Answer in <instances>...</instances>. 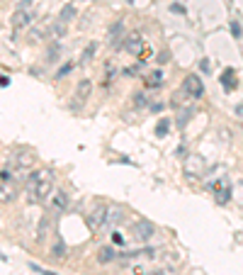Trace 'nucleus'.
Wrapping results in <instances>:
<instances>
[{
    "mask_svg": "<svg viewBox=\"0 0 243 275\" xmlns=\"http://www.w3.org/2000/svg\"><path fill=\"white\" fill-rule=\"evenodd\" d=\"M204 168H207V163H204V158L199 154H192L185 158V176L188 178H199L204 176Z\"/></svg>",
    "mask_w": 243,
    "mask_h": 275,
    "instance_id": "4",
    "label": "nucleus"
},
{
    "mask_svg": "<svg viewBox=\"0 0 243 275\" xmlns=\"http://www.w3.org/2000/svg\"><path fill=\"white\" fill-rule=\"evenodd\" d=\"M105 217H107V205L98 202V205L93 207V212L88 214L90 229H102V227H105Z\"/></svg>",
    "mask_w": 243,
    "mask_h": 275,
    "instance_id": "6",
    "label": "nucleus"
},
{
    "mask_svg": "<svg viewBox=\"0 0 243 275\" xmlns=\"http://www.w3.org/2000/svg\"><path fill=\"white\" fill-rule=\"evenodd\" d=\"M71 71H73V64H66V66H61L58 71H56V78L61 80V78H66L68 73H71Z\"/></svg>",
    "mask_w": 243,
    "mask_h": 275,
    "instance_id": "27",
    "label": "nucleus"
},
{
    "mask_svg": "<svg viewBox=\"0 0 243 275\" xmlns=\"http://www.w3.org/2000/svg\"><path fill=\"white\" fill-rule=\"evenodd\" d=\"M233 112H236L238 117H243V105H236V110H233Z\"/></svg>",
    "mask_w": 243,
    "mask_h": 275,
    "instance_id": "37",
    "label": "nucleus"
},
{
    "mask_svg": "<svg viewBox=\"0 0 243 275\" xmlns=\"http://www.w3.org/2000/svg\"><path fill=\"white\" fill-rule=\"evenodd\" d=\"M66 34V24L58 22V24H51V32H49V39H58V37H64Z\"/></svg>",
    "mask_w": 243,
    "mask_h": 275,
    "instance_id": "22",
    "label": "nucleus"
},
{
    "mask_svg": "<svg viewBox=\"0 0 243 275\" xmlns=\"http://www.w3.org/2000/svg\"><path fill=\"white\" fill-rule=\"evenodd\" d=\"M214 195H217V202H219V205H226V202L231 200V187H229V183L224 180L219 187H214Z\"/></svg>",
    "mask_w": 243,
    "mask_h": 275,
    "instance_id": "15",
    "label": "nucleus"
},
{
    "mask_svg": "<svg viewBox=\"0 0 243 275\" xmlns=\"http://www.w3.org/2000/svg\"><path fill=\"white\" fill-rule=\"evenodd\" d=\"M132 105H134V107H144V105H148V100H146L144 93H134V95H132Z\"/></svg>",
    "mask_w": 243,
    "mask_h": 275,
    "instance_id": "25",
    "label": "nucleus"
},
{
    "mask_svg": "<svg viewBox=\"0 0 243 275\" xmlns=\"http://www.w3.org/2000/svg\"><path fill=\"white\" fill-rule=\"evenodd\" d=\"M183 93L190 95V98H202L204 95V86H202V78L195 76V73H190L185 80H183Z\"/></svg>",
    "mask_w": 243,
    "mask_h": 275,
    "instance_id": "5",
    "label": "nucleus"
},
{
    "mask_svg": "<svg viewBox=\"0 0 243 275\" xmlns=\"http://www.w3.org/2000/svg\"><path fill=\"white\" fill-rule=\"evenodd\" d=\"M0 86H3V88H8V86H10V78H8V76H0Z\"/></svg>",
    "mask_w": 243,
    "mask_h": 275,
    "instance_id": "35",
    "label": "nucleus"
},
{
    "mask_svg": "<svg viewBox=\"0 0 243 275\" xmlns=\"http://www.w3.org/2000/svg\"><path fill=\"white\" fill-rule=\"evenodd\" d=\"M29 5H32V0H20V3H17V10H27Z\"/></svg>",
    "mask_w": 243,
    "mask_h": 275,
    "instance_id": "32",
    "label": "nucleus"
},
{
    "mask_svg": "<svg viewBox=\"0 0 243 275\" xmlns=\"http://www.w3.org/2000/svg\"><path fill=\"white\" fill-rule=\"evenodd\" d=\"M168 127H170V122L163 117V120L158 122V127H156V136H166V134H168Z\"/></svg>",
    "mask_w": 243,
    "mask_h": 275,
    "instance_id": "26",
    "label": "nucleus"
},
{
    "mask_svg": "<svg viewBox=\"0 0 243 275\" xmlns=\"http://www.w3.org/2000/svg\"><path fill=\"white\" fill-rule=\"evenodd\" d=\"M144 83L148 88H161V86H163V73H161V71H151V73L144 78Z\"/></svg>",
    "mask_w": 243,
    "mask_h": 275,
    "instance_id": "19",
    "label": "nucleus"
},
{
    "mask_svg": "<svg viewBox=\"0 0 243 275\" xmlns=\"http://www.w3.org/2000/svg\"><path fill=\"white\" fill-rule=\"evenodd\" d=\"M17 200V183L15 180H0V205H10Z\"/></svg>",
    "mask_w": 243,
    "mask_h": 275,
    "instance_id": "7",
    "label": "nucleus"
},
{
    "mask_svg": "<svg viewBox=\"0 0 243 275\" xmlns=\"http://www.w3.org/2000/svg\"><path fill=\"white\" fill-rule=\"evenodd\" d=\"M148 275H175V273H173V268H158V270H151Z\"/></svg>",
    "mask_w": 243,
    "mask_h": 275,
    "instance_id": "28",
    "label": "nucleus"
},
{
    "mask_svg": "<svg viewBox=\"0 0 243 275\" xmlns=\"http://www.w3.org/2000/svg\"><path fill=\"white\" fill-rule=\"evenodd\" d=\"M221 86H224V90H233V88H236V73H233L231 68H226V71L221 73Z\"/></svg>",
    "mask_w": 243,
    "mask_h": 275,
    "instance_id": "20",
    "label": "nucleus"
},
{
    "mask_svg": "<svg viewBox=\"0 0 243 275\" xmlns=\"http://www.w3.org/2000/svg\"><path fill=\"white\" fill-rule=\"evenodd\" d=\"M170 12H177V15H185V8H183V5H175V3H173V5H170Z\"/></svg>",
    "mask_w": 243,
    "mask_h": 275,
    "instance_id": "31",
    "label": "nucleus"
},
{
    "mask_svg": "<svg viewBox=\"0 0 243 275\" xmlns=\"http://www.w3.org/2000/svg\"><path fill=\"white\" fill-rule=\"evenodd\" d=\"M34 20V15L29 10H17L15 15H12V27L15 30H24V27H29Z\"/></svg>",
    "mask_w": 243,
    "mask_h": 275,
    "instance_id": "10",
    "label": "nucleus"
},
{
    "mask_svg": "<svg viewBox=\"0 0 243 275\" xmlns=\"http://www.w3.org/2000/svg\"><path fill=\"white\" fill-rule=\"evenodd\" d=\"M95 51H98V44H95V42L85 46V51H83V56H80V64H88L90 59L95 56Z\"/></svg>",
    "mask_w": 243,
    "mask_h": 275,
    "instance_id": "23",
    "label": "nucleus"
},
{
    "mask_svg": "<svg viewBox=\"0 0 243 275\" xmlns=\"http://www.w3.org/2000/svg\"><path fill=\"white\" fill-rule=\"evenodd\" d=\"M49 231H51V217H49V214H44V217L39 219V227H37V241H39V243L46 241Z\"/></svg>",
    "mask_w": 243,
    "mask_h": 275,
    "instance_id": "13",
    "label": "nucleus"
},
{
    "mask_svg": "<svg viewBox=\"0 0 243 275\" xmlns=\"http://www.w3.org/2000/svg\"><path fill=\"white\" fill-rule=\"evenodd\" d=\"M34 161H37V158H34L32 151H17V154H15V166H17L20 171H27V168H32Z\"/></svg>",
    "mask_w": 243,
    "mask_h": 275,
    "instance_id": "11",
    "label": "nucleus"
},
{
    "mask_svg": "<svg viewBox=\"0 0 243 275\" xmlns=\"http://www.w3.org/2000/svg\"><path fill=\"white\" fill-rule=\"evenodd\" d=\"M51 20H44V24L42 27H37L32 32V42H44V39H49V32H51Z\"/></svg>",
    "mask_w": 243,
    "mask_h": 275,
    "instance_id": "14",
    "label": "nucleus"
},
{
    "mask_svg": "<svg viewBox=\"0 0 243 275\" xmlns=\"http://www.w3.org/2000/svg\"><path fill=\"white\" fill-rule=\"evenodd\" d=\"M122 32H124V20H117V22L110 27V37H107L112 46H117V39L122 37Z\"/></svg>",
    "mask_w": 243,
    "mask_h": 275,
    "instance_id": "18",
    "label": "nucleus"
},
{
    "mask_svg": "<svg viewBox=\"0 0 243 275\" xmlns=\"http://www.w3.org/2000/svg\"><path fill=\"white\" fill-rule=\"evenodd\" d=\"M112 241L117 243V246H122V243H124V236H122L119 231H114V234H112Z\"/></svg>",
    "mask_w": 243,
    "mask_h": 275,
    "instance_id": "30",
    "label": "nucleus"
},
{
    "mask_svg": "<svg viewBox=\"0 0 243 275\" xmlns=\"http://www.w3.org/2000/svg\"><path fill=\"white\" fill-rule=\"evenodd\" d=\"M168 51H161V54H158V59H156V61H158V64H168Z\"/></svg>",
    "mask_w": 243,
    "mask_h": 275,
    "instance_id": "34",
    "label": "nucleus"
},
{
    "mask_svg": "<svg viewBox=\"0 0 243 275\" xmlns=\"http://www.w3.org/2000/svg\"><path fill=\"white\" fill-rule=\"evenodd\" d=\"M46 202H49V212L51 214H61V212L68 209V193L66 190H54Z\"/></svg>",
    "mask_w": 243,
    "mask_h": 275,
    "instance_id": "3",
    "label": "nucleus"
},
{
    "mask_svg": "<svg viewBox=\"0 0 243 275\" xmlns=\"http://www.w3.org/2000/svg\"><path fill=\"white\" fill-rule=\"evenodd\" d=\"M76 17V8L68 3V5H64V10H61V15H58V22H64V24H68L71 20Z\"/></svg>",
    "mask_w": 243,
    "mask_h": 275,
    "instance_id": "21",
    "label": "nucleus"
},
{
    "mask_svg": "<svg viewBox=\"0 0 243 275\" xmlns=\"http://www.w3.org/2000/svg\"><path fill=\"white\" fill-rule=\"evenodd\" d=\"M124 49L129 51L132 56H139L141 51H144V39H141V34H129L127 39H124Z\"/></svg>",
    "mask_w": 243,
    "mask_h": 275,
    "instance_id": "8",
    "label": "nucleus"
},
{
    "mask_svg": "<svg viewBox=\"0 0 243 275\" xmlns=\"http://www.w3.org/2000/svg\"><path fill=\"white\" fill-rule=\"evenodd\" d=\"M66 253H68L66 243L58 239V241H56L54 246H51V253H49V256H51V261H64V258H66Z\"/></svg>",
    "mask_w": 243,
    "mask_h": 275,
    "instance_id": "16",
    "label": "nucleus"
},
{
    "mask_svg": "<svg viewBox=\"0 0 243 275\" xmlns=\"http://www.w3.org/2000/svg\"><path fill=\"white\" fill-rule=\"evenodd\" d=\"M58 54H61V46H58V44L54 42V44L49 46V51H46V64H54L56 56H58Z\"/></svg>",
    "mask_w": 243,
    "mask_h": 275,
    "instance_id": "24",
    "label": "nucleus"
},
{
    "mask_svg": "<svg viewBox=\"0 0 243 275\" xmlns=\"http://www.w3.org/2000/svg\"><path fill=\"white\" fill-rule=\"evenodd\" d=\"M132 236H134V241L148 243L156 236V224L154 222H148V219H139L132 227Z\"/></svg>",
    "mask_w": 243,
    "mask_h": 275,
    "instance_id": "2",
    "label": "nucleus"
},
{
    "mask_svg": "<svg viewBox=\"0 0 243 275\" xmlns=\"http://www.w3.org/2000/svg\"><path fill=\"white\" fill-rule=\"evenodd\" d=\"M122 219H124V209L122 207H107V217H105V227H102V229H114Z\"/></svg>",
    "mask_w": 243,
    "mask_h": 275,
    "instance_id": "9",
    "label": "nucleus"
},
{
    "mask_svg": "<svg viewBox=\"0 0 243 275\" xmlns=\"http://www.w3.org/2000/svg\"><path fill=\"white\" fill-rule=\"evenodd\" d=\"M132 275H148V270H146L144 265H134V268H132Z\"/></svg>",
    "mask_w": 243,
    "mask_h": 275,
    "instance_id": "29",
    "label": "nucleus"
},
{
    "mask_svg": "<svg viewBox=\"0 0 243 275\" xmlns=\"http://www.w3.org/2000/svg\"><path fill=\"white\" fill-rule=\"evenodd\" d=\"M231 32H233V37H241V24H238V22H231Z\"/></svg>",
    "mask_w": 243,
    "mask_h": 275,
    "instance_id": "33",
    "label": "nucleus"
},
{
    "mask_svg": "<svg viewBox=\"0 0 243 275\" xmlns=\"http://www.w3.org/2000/svg\"><path fill=\"white\" fill-rule=\"evenodd\" d=\"M90 95H93V80H90V78H83V80H78V86H76V98L80 100V102H85Z\"/></svg>",
    "mask_w": 243,
    "mask_h": 275,
    "instance_id": "12",
    "label": "nucleus"
},
{
    "mask_svg": "<svg viewBox=\"0 0 243 275\" xmlns=\"http://www.w3.org/2000/svg\"><path fill=\"white\" fill-rule=\"evenodd\" d=\"M112 261H117V251L110 249V246L100 249L98 251V263H112Z\"/></svg>",
    "mask_w": 243,
    "mask_h": 275,
    "instance_id": "17",
    "label": "nucleus"
},
{
    "mask_svg": "<svg viewBox=\"0 0 243 275\" xmlns=\"http://www.w3.org/2000/svg\"><path fill=\"white\" fill-rule=\"evenodd\" d=\"M151 110H154V112H161V110H163V105H161V102H151Z\"/></svg>",
    "mask_w": 243,
    "mask_h": 275,
    "instance_id": "36",
    "label": "nucleus"
},
{
    "mask_svg": "<svg viewBox=\"0 0 243 275\" xmlns=\"http://www.w3.org/2000/svg\"><path fill=\"white\" fill-rule=\"evenodd\" d=\"M24 185L29 190V202H46L49 195L54 193V173L44 168V171H32Z\"/></svg>",
    "mask_w": 243,
    "mask_h": 275,
    "instance_id": "1",
    "label": "nucleus"
}]
</instances>
